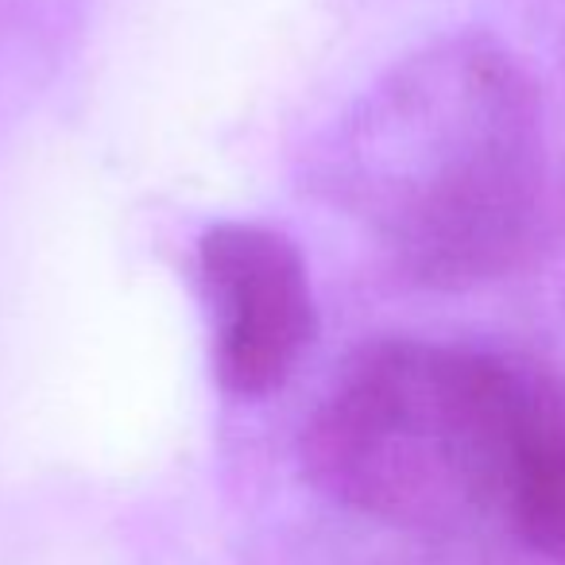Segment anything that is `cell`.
Listing matches in <instances>:
<instances>
[{
    "mask_svg": "<svg viewBox=\"0 0 565 565\" xmlns=\"http://www.w3.org/2000/svg\"><path fill=\"white\" fill-rule=\"evenodd\" d=\"M198 282L217 384L236 399L287 384L318 333L310 271L291 236L256 221H217L198 236Z\"/></svg>",
    "mask_w": 565,
    "mask_h": 565,
    "instance_id": "cell-3",
    "label": "cell"
},
{
    "mask_svg": "<svg viewBox=\"0 0 565 565\" xmlns=\"http://www.w3.org/2000/svg\"><path fill=\"white\" fill-rule=\"evenodd\" d=\"M310 174L407 279L434 291L477 287L508 271L539 225V89L500 40L446 35L341 113Z\"/></svg>",
    "mask_w": 565,
    "mask_h": 565,
    "instance_id": "cell-1",
    "label": "cell"
},
{
    "mask_svg": "<svg viewBox=\"0 0 565 565\" xmlns=\"http://www.w3.org/2000/svg\"><path fill=\"white\" fill-rule=\"evenodd\" d=\"M503 531L565 565V380L523 356Z\"/></svg>",
    "mask_w": 565,
    "mask_h": 565,
    "instance_id": "cell-4",
    "label": "cell"
},
{
    "mask_svg": "<svg viewBox=\"0 0 565 565\" xmlns=\"http://www.w3.org/2000/svg\"><path fill=\"white\" fill-rule=\"evenodd\" d=\"M523 356L392 338L356 349L302 430L333 503L418 534L508 523Z\"/></svg>",
    "mask_w": 565,
    "mask_h": 565,
    "instance_id": "cell-2",
    "label": "cell"
}]
</instances>
